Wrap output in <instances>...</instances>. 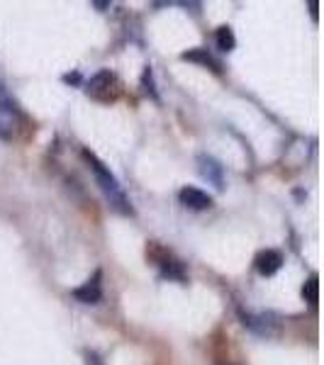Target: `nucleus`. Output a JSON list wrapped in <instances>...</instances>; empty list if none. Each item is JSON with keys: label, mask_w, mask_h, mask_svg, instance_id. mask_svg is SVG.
Instances as JSON below:
<instances>
[{"label": "nucleus", "mask_w": 324, "mask_h": 365, "mask_svg": "<svg viewBox=\"0 0 324 365\" xmlns=\"http://www.w3.org/2000/svg\"><path fill=\"white\" fill-rule=\"evenodd\" d=\"M303 295H305V299H308L310 304H317V275H312V278L305 282Z\"/></svg>", "instance_id": "nucleus-11"}, {"label": "nucleus", "mask_w": 324, "mask_h": 365, "mask_svg": "<svg viewBox=\"0 0 324 365\" xmlns=\"http://www.w3.org/2000/svg\"><path fill=\"white\" fill-rule=\"evenodd\" d=\"M100 278H103V275L96 273L88 282H83L81 287H76L74 297L83 304H98L100 299H103V282H100Z\"/></svg>", "instance_id": "nucleus-6"}, {"label": "nucleus", "mask_w": 324, "mask_h": 365, "mask_svg": "<svg viewBox=\"0 0 324 365\" xmlns=\"http://www.w3.org/2000/svg\"><path fill=\"white\" fill-rule=\"evenodd\" d=\"M178 200L191 210H208L212 207V197L208 192H203L200 187H193V185H186L183 190L178 192Z\"/></svg>", "instance_id": "nucleus-7"}, {"label": "nucleus", "mask_w": 324, "mask_h": 365, "mask_svg": "<svg viewBox=\"0 0 324 365\" xmlns=\"http://www.w3.org/2000/svg\"><path fill=\"white\" fill-rule=\"evenodd\" d=\"M10 105H15V103L10 100L8 91H5V86L0 83V110H3V108H10Z\"/></svg>", "instance_id": "nucleus-12"}, {"label": "nucleus", "mask_w": 324, "mask_h": 365, "mask_svg": "<svg viewBox=\"0 0 324 365\" xmlns=\"http://www.w3.org/2000/svg\"><path fill=\"white\" fill-rule=\"evenodd\" d=\"M146 256H149L151 261H154L156 266L161 268V273L166 275V278H171V280H186L183 263L176 261V258L171 256V251L161 249L158 244H151L149 249H146Z\"/></svg>", "instance_id": "nucleus-3"}, {"label": "nucleus", "mask_w": 324, "mask_h": 365, "mask_svg": "<svg viewBox=\"0 0 324 365\" xmlns=\"http://www.w3.org/2000/svg\"><path fill=\"white\" fill-rule=\"evenodd\" d=\"M198 170H200V175H203L205 180H210L212 185L217 187V190H222V187H225V168H222L212 156L200 154L198 156Z\"/></svg>", "instance_id": "nucleus-5"}, {"label": "nucleus", "mask_w": 324, "mask_h": 365, "mask_svg": "<svg viewBox=\"0 0 324 365\" xmlns=\"http://www.w3.org/2000/svg\"><path fill=\"white\" fill-rule=\"evenodd\" d=\"M239 317L241 324L246 329H251L254 334H258V336H275L278 334V319L270 312H258V314H254V312L239 309Z\"/></svg>", "instance_id": "nucleus-4"}, {"label": "nucleus", "mask_w": 324, "mask_h": 365, "mask_svg": "<svg viewBox=\"0 0 324 365\" xmlns=\"http://www.w3.org/2000/svg\"><path fill=\"white\" fill-rule=\"evenodd\" d=\"M256 270L261 275H273V273H278L280 266H283V256L278 251H273V249H266V251H261L256 256Z\"/></svg>", "instance_id": "nucleus-8"}, {"label": "nucleus", "mask_w": 324, "mask_h": 365, "mask_svg": "<svg viewBox=\"0 0 324 365\" xmlns=\"http://www.w3.org/2000/svg\"><path fill=\"white\" fill-rule=\"evenodd\" d=\"M234 44H237V39H234L232 27H220V29H217V46H220V51H232Z\"/></svg>", "instance_id": "nucleus-10"}, {"label": "nucleus", "mask_w": 324, "mask_h": 365, "mask_svg": "<svg viewBox=\"0 0 324 365\" xmlns=\"http://www.w3.org/2000/svg\"><path fill=\"white\" fill-rule=\"evenodd\" d=\"M83 158L88 161V166H91L93 175H96V182L100 185V190H103L105 200L110 202V207L120 212V215H132L134 212L132 205H129V200L125 195V190H122V185L117 182V178L110 173V168L96 154H91V151H83Z\"/></svg>", "instance_id": "nucleus-1"}, {"label": "nucleus", "mask_w": 324, "mask_h": 365, "mask_svg": "<svg viewBox=\"0 0 324 365\" xmlns=\"http://www.w3.org/2000/svg\"><path fill=\"white\" fill-rule=\"evenodd\" d=\"M186 61H200V63H205V66H212L215 71H220V63L215 61L210 54H208V49H193V51H186L183 54Z\"/></svg>", "instance_id": "nucleus-9"}, {"label": "nucleus", "mask_w": 324, "mask_h": 365, "mask_svg": "<svg viewBox=\"0 0 324 365\" xmlns=\"http://www.w3.org/2000/svg\"><path fill=\"white\" fill-rule=\"evenodd\" d=\"M88 96L100 100V103H110V100H115L120 96V83H117L115 73H110V71H100V73L93 76L91 81H88Z\"/></svg>", "instance_id": "nucleus-2"}]
</instances>
